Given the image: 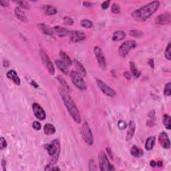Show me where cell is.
<instances>
[{"instance_id":"33","label":"cell","mask_w":171,"mask_h":171,"mask_svg":"<svg viewBox=\"0 0 171 171\" xmlns=\"http://www.w3.org/2000/svg\"><path fill=\"white\" fill-rule=\"evenodd\" d=\"M16 3L19 4V5L20 7H22V8H24L25 9H30V5L28 2L26 1H16Z\"/></svg>"},{"instance_id":"39","label":"cell","mask_w":171,"mask_h":171,"mask_svg":"<svg viewBox=\"0 0 171 171\" xmlns=\"http://www.w3.org/2000/svg\"><path fill=\"white\" fill-rule=\"evenodd\" d=\"M118 126L120 130H124L127 127V124L125 122V121L120 120L118 122Z\"/></svg>"},{"instance_id":"16","label":"cell","mask_w":171,"mask_h":171,"mask_svg":"<svg viewBox=\"0 0 171 171\" xmlns=\"http://www.w3.org/2000/svg\"><path fill=\"white\" fill-rule=\"evenodd\" d=\"M7 78L8 79L11 80V81H13L14 83H15L16 85H20L21 84V81H20V78L18 77V74L16 73V71H14V70H11L8 71L7 72Z\"/></svg>"},{"instance_id":"4","label":"cell","mask_w":171,"mask_h":171,"mask_svg":"<svg viewBox=\"0 0 171 171\" xmlns=\"http://www.w3.org/2000/svg\"><path fill=\"white\" fill-rule=\"evenodd\" d=\"M82 136L85 143L89 146H92L94 143V139L92 132L89 124L87 122H84L81 128Z\"/></svg>"},{"instance_id":"43","label":"cell","mask_w":171,"mask_h":171,"mask_svg":"<svg viewBox=\"0 0 171 171\" xmlns=\"http://www.w3.org/2000/svg\"><path fill=\"white\" fill-rule=\"evenodd\" d=\"M9 2L7 1V0H1V1H0V4L3 7H7L9 5Z\"/></svg>"},{"instance_id":"7","label":"cell","mask_w":171,"mask_h":171,"mask_svg":"<svg viewBox=\"0 0 171 171\" xmlns=\"http://www.w3.org/2000/svg\"><path fill=\"white\" fill-rule=\"evenodd\" d=\"M40 53L43 64L46 67V68L47 69V70L48 71V72L51 75H53V74H55V69L54 67H53L52 62H51L50 59H49V57H48V55H47L46 51L43 49H40Z\"/></svg>"},{"instance_id":"48","label":"cell","mask_w":171,"mask_h":171,"mask_svg":"<svg viewBox=\"0 0 171 171\" xmlns=\"http://www.w3.org/2000/svg\"><path fill=\"white\" fill-rule=\"evenodd\" d=\"M150 166H152V167H155V166H156V162L154 161V160H152V161L150 162Z\"/></svg>"},{"instance_id":"26","label":"cell","mask_w":171,"mask_h":171,"mask_svg":"<svg viewBox=\"0 0 171 171\" xmlns=\"http://www.w3.org/2000/svg\"><path fill=\"white\" fill-rule=\"evenodd\" d=\"M130 67L131 72L134 76V77L136 78H139L140 76H141V73H140L139 70H138L137 66H135V63H133L132 62H130Z\"/></svg>"},{"instance_id":"5","label":"cell","mask_w":171,"mask_h":171,"mask_svg":"<svg viewBox=\"0 0 171 171\" xmlns=\"http://www.w3.org/2000/svg\"><path fill=\"white\" fill-rule=\"evenodd\" d=\"M70 77L73 84L78 89L84 90L87 88V86L84 81L82 74L76 71H72L70 72Z\"/></svg>"},{"instance_id":"44","label":"cell","mask_w":171,"mask_h":171,"mask_svg":"<svg viewBox=\"0 0 171 171\" xmlns=\"http://www.w3.org/2000/svg\"><path fill=\"white\" fill-rule=\"evenodd\" d=\"M124 77L128 80L131 79V75H130V74L128 72H125L124 73Z\"/></svg>"},{"instance_id":"19","label":"cell","mask_w":171,"mask_h":171,"mask_svg":"<svg viewBox=\"0 0 171 171\" xmlns=\"http://www.w3.org/2000/svg\"><path fill=\"white\" fill-rule=\"evenodd\" d=\"M15 14H16V17H17L18 19L20 20V21H22L23 22H28V20L26 15V14H25L23 11H22V10L20 9V7L16 8Z\"/></svg>"},{"instance_id":"42","label":"cell","mask_w":171,"mask_h":171,"mask_svg":"<svg viewBox=\"0 0 171 171\" xmlns=\"http://www.w3.org/2000/svg\"><path fill=\"white\" fill-rule=\"evenodd\" d=\"M90 166H92V167H90V170H96V164L95 163V162L93 160H91L90 161Z\"/></svg>"},{"instance_id":"34","label":"cell","mask_w":171,"mask_h":171,"mask_svg":"<svg viewBox=\"0 0 171 171\" xmlns=\"http://www.w3.org/2000/svg\"><path fill=\"white\" fill-rule=\"evenodd\" d=\"M170 86H171V84L168 83L165 85V87H164V94H165L166 96H170V94H171V89H170Z\"/></svg>"},{"instance_id":"8","label":"cell","mask_w":171,"mask_h":171,"mask_svg":"<svg viewBox=\"0 0 171 171\" xmlns=\"http://www.w3.org/2000/svg\"><path fill=\"white\" fill-rule=\"evenodd\" d=\"M99 164H100V169L101 170H114V166L110 164V162L107 158L106 154L104 152H100L98 156Z\"/></svg>"},{"instance_id":"12","label":"cell","mask_w":171,"mask_h":171,"mask_svg":"<svg viewBox=\"0 0 171 171\" xmlns=\"http://www.w3.org/2000/svg\"><path fill=\"white\" fill-rule=\"evenodd\" d=\"M70 40L72 42L76 43L80 42L86 39V35L83 32L80 31H73L70 32Z\"/></svg>"},{"instance_id":"13","label":"cell","mask_w":171,"mask_h":171,"mask_svg":"<svg viewBox=\"0 0 171 171\" xmlns=\"http://www.w3.org/2000/svg\"><path fill=\"white\" fill-rule=\"evenodd\" d=\"M156 24L158 25H166L170 23V13L162 14L161 15L157 16L154 20Z\"/></svg>"},{"instance_id":"1","label":"cell","mask_w":171,"mask_h":171,"mask_svg":"<svg viewBox=\"0 0 171 171\" xmlns=\"http://www.w3.org/2000/svg\"><path fill=\"white\" fill-rule=\"evenodd\" d=\"M160 5L158 1H154L147 5L143 6L139 9H136L132 13V17L137 22H143L148 19L152 14L157 11Z\"/></svg>"},{"instance_id":"41","label":"cell","mask_w":171,"mask_h":171,"mask_svg":"<svg viewBox=\"0 0 171 171\" xmlns=\"http://www.w3.org/2000/svg\"><path fill=\"white\" fill-rule=\"evenodd\" d=\"M110 1H105L101 4V7H102L103 9H106L109 7V5H110Z\"/></svg>"},{"instance_id":"32","label":"cell","mask_w":171,"mask_h":171,"mask_svg":"<svg viewBox=\"0 0 171 171\" xmlns=\"http://www.w3.org/2000/svg\"><path fill=\"white\" fill-rule=\"evenodd\" d=\"M57 78H58V80H59V82H60V83H61L62 85L63 86V87H64L63 89L64 90H66V92L70 91V88L69 86L68 85V84L66 83V82L65 80H64L63 78H62L61 77H58Z\"/></svg>"},{"instance_id":"27","label":"cell","mask_w":171,"mask_h":171,"mask_svg":"<svg viewBox=\"0 0 171 171\" xmlns=\"http://www.w3.org/2000/svg\"><path fill=\"white\" fill-rule=\"evenodd\" d=\"M46 14L48 16H53L57 13V9L52 5H47L46 7Z\"/></svg>"},{"instance_id":"45","label":"cell","mask_w":171,"mask_h":171,"mask_svg":"<svg viewBox=\"0 0 171 171\" xmlns=\"http://www.w3.org/2000/svg\"><path fill=\"white\" fill-rule=\"evenodd\" d=\"M148 64H149V66H150L152 68H154V60L153 59H150L149 60H148Z\"/></svg>"},{"instance_id":"28","label":"cell","mask_w":171,"mask_h":171,"mask_svg":"<svg viewBox=\"0 0 171 171\" xmlns=\"http://www.w3.org/2000/svg\"><path fill=\"white\" fill-rule=\"evenodd\" d=\"M163 123L166 128L170 129V117L169 115L164 114L163 116Z\"/></svg>"},{"instance_id":"38","label":"cell","mask_w":171,"mask_h":171,"mask_svg":"<svg viewBox=\"0 0 171 171\" xmlns=\"http://www.w3.org/2000/svg\"><path fill=\"white\" fill-rule=\"evenodd\" d=\"M6 147H7V142H6L4 138L1 137L0 139V148H1V150H3Z\"/></svg>"},{"instance_id":"40","label":"cell","mask_w":171,"mask_h":171,"mask_svg":"<svg viewBox=\"0 0 171 171\" xmlns=\"http://www.w3.org/2000/svg\"><path fill=\"white\" fill-rule=\"evenodd\" d=\"M32 126L34 128V129L36 130H40L41 129V127H42V125H41V124L40 122L36 121V122L33 123Z\"/></svg>"},{"instance_id":"18","label":"cell","mask_w":171,"mask_h":171,"mask_svg":"<svg viewBox=\"0 0 171 171\" xmlns=\"http://www.w3.org/2000/svg\"><path fill=\"white\" fill-rule=\"evenodd\" d=\"M55 64L57 67V68H59V70L62 72L64 74H67L68 73V66L62 60H59V59H56L55 61Z\"/></svg>"},{"instance_id":"6","label":"cell","mask_w":171,"mask_h":171,"mask_svg":"<svg viewBox=\"0 0 171 171\" xmlns=\"http://www.w3.org/2000/svg\"><path fill=\"white\" fill-rule=\"evenodd\" d=\"M137 46V42L135 40H129L124 42L121 44L118 49V53L121 57H124L128 55L131 49L136 48Z\"/></svg>"},{"instance_id":"10","label":"cell","mask_w":171,"mask_h":171,"mask_svg":"<svg viewBox=\"0 0 171 171\" xmlns=\"http://www.w3.org/2000/svg\"><path fill=\"white\" fill-rule=\"evenodd\" d=\"M94 51L95 53V55L97 58L98 62L99 64V66L102 70H106V59H105L104 55L103 54V52L98 46H95L94 48Z\"/></svg>"},{"instance_id":"37","label":"cell","mask_w":171,"mask_h":171,"mask_svg":"<svg viewBox=\"0 0 171 171\" xmlns=\"http://www.w3.org/2000/svg\"><path fill=\"white\" fill-rule=\"evenodd\" d=\"M64 24L66 26H72L74 24V20L70 17L64 18Z\"/></svg>"},{"instance_id":"14","label":"cell","mask_w":171,"mask_h":171,"mask_svg":"<svg viewBox=\"0 0 171 171\" xmlns=\"http://www.w3.org/2000/svg\"><path fill=\"white\" fill-rule=\"evenodd\" d=\"M158 141L162 148H165V149H168L170 148V143L169 138H168L167 134L164 132H162L160 134L159 137H158Z\"/></svg>"},{"instance_id":"29","label":"cell","mask_w":171,"mask_h":171,"mask_svg":"<svg viewBox=\"0 0 171 171\" xmlns=\"http://www.w3.org/2000/svg\"><path fill=\"white\" fill-rule=\"evenodd\" d=\"M130 35L131 36L135 37V38H141V37L143 36L144 34L143 32H141V31L135 30H131L130 32Z\"/></svg>"},{"instance_id":"31","label":"cell","mask_w":171,"mask_h":171,"mask_svg":"<svg viewBox=\"0 0 171 171\" xmlns=\"http://www.w3.org/2000/svg\"><path fill=\"white\" fill-rule=\"evenodd\" d=\"M81 25L83 28L89 29L91 28L92 26H93V24L92 22L89 20H83L81 22Z\"/></svg>"},{"instance_id":"36","label":"cell","mask_w":171,"mask_h":171,"mask_svg":"<svg viewBox=\"0 0 171 171\" xmlns=\"http://www.w3.org/2000/svg\"><path fill=\"white\" fill-rule=\"evenodd\" d=\"M170 48H171V44H168V46L166 47V50H165V57L166 58L170 60L171 58V51H170Z\"/></svg>"},{"instance_id":"20","label":"cell","mask_w":171,"mask_h":171,"mask_svg":"<svg viewBox=\"0 0 171 171\" xmlns=\"http://www.w3.org/2000/svg\"><path fill=\"white\" fill-rule=\"evenodd\" d=\"M130 154L135 157L140 158L143 156V150L137 146H133L130 149Z\"/></svg>"},{"instance_id":"30","label":"cell","mask_w":171,"mask_h":171,"mask_svg":"<svg viewBox=\"0 0 171 171\" xmlns=\"http://www.w3.org/2000/svg\"><path fill=\"white\" fill-rule=\"evenodd\" d=\"M74 62H75V64H76V67H77L78 70H79L80 71V74H81L82 76H85L86 75V70L84 68L83 66H82L81 64H80L79 62L77 60H75Z\"/></svg>"},{"instance_id":"15","label":"cell","mask_w":171,"mask_h":171,"mask_svg":"<svg viewBox=\"0 0 171 171\" xmlns=\"http://www.w3.org/2000/svg\"><path fill=\"white\" fill-rule=\"evenodd\" d=\"M52 30L53 33H55L57 36L61 37V38L66 36L67 35L70 34V32L66 28H62L61 26H55L53 27V28H52Z\"/></svg>"},{"instance_id":"21","label":"cell","mask_w":171,"mask_h":171,"mask_svg":"<svg viewBox=\"0 0 171 171\" xmlns=\"http://www.w3.org/2000/svg\"><path fill=\"white\" fill-rule=\"evenodd\" d=\"M126 38V33L123 31H116L112 36V40L115 42H119Z\"/></svg>"},{"instance_id":"47","label":"cell","mask_w":171,"mask_h":171,"mask_svg":"<svg viewBox=\"0 0 171 171\" xmlns=\"http://www.w3.org/2000/svg\"><path fill=\"white\" fill-rule=\"evenodd\" d=\"M106 151L108 152V154H109V156H110V157L112 158V154L111 153V150H110V148H106Z\"/></svg>"},{"instance_id":"25","label":"cell","mask_w":171,"mask_h":171,"mask_svg":"<svg viewBox=\"0 0 171 171\" xmlns=\"http://www.w3.org/2000/svg\"><path fill=\"white\" fill-rule=\"evenodd\" d=\"M60 57L62 59V61L68 66H70L72 65V61L70 57L66 53L63 52V51H61Z\"/></svg>"},{"instance_id":"2","label":"cell","mask_w":171,"mask_h":171,"mask_svg":"<svg viewBox=\"0 0 171 171\" xmlns=\"http://www.w3.org/2000/svg\"><path fill=\"white\" fill-rule=\"evenodd\" d=\"M59 94H60L64 104L68 111L69 114H70L71 117L76 123L80 124L81 122V117H80L79 110H78L75 103L66 90H64L63 88H59Z\"/></svg>"},{"instance_id":"50","label":"cell","mask_w":171,"mask_h":171,"mask_svg":"<svg viewBox=\"0 0 171 171\" xmlns=\"http://www.w3.org/2000/svg\"><path fill=\"white\" fill-rule=\"evenodd\" d=\"M31 84H32V86H34L35 88H38V85L36 83V82H35L34 81V80H32V83H31Z\"/></svg>"},{"instance_id":"35","label":"cell","mask_w":171,"mask_h":171,"mask_svg":"<svg viewBox=\"0 0 171 171\" xmlns=\"http://www.w3.org/2000/svg\"><path fill=\"white\" fill-rule=\"evenodd\" d=\"M111 11H112V13H114V14L120 13V6H119L118 4H117V3L113 4L112 6V8H111Z\"/></svg>"},{"instance_id":"24","label":"cell","mask_w":171,"mask_h":171,"mask_svg":"<svg viewBox=\"0 0 171 171\" xmlns=\"http://www.w3.org/2000/svg\"><path fill=\"white\" fill-rule=\"evenodd\" d=\"M44 131L46 135H51L55 132V128L54 126L51 124H46L44 126Z\"/></svg>"},{"instance_id":"22","label":"cell","mask_w":171,"mask_h":171,"mask_svg":"<svg viewBox=\"0 0 171 171\" xmlns=\"http://www.w3.org/2000/svg\"><path fill=\"white\" fill-rule=\"evenodd\" d=\"M156 138L154 137H150L146 141L145 143V148L148 151L151 150L154 148V145H155Z\"/></svg>"},{"instance_id":"23","label":"cell","mask_w":171,"mask_h":171,"mask_svg":"<svg viewBox=\"0 0 171 171\" xmlns=\"http://www.w3.org/2000/svg\"><path fill=\"white\" fill-rule=\"evenodd\" d=\"M38 28L44 34L46 35H53V32L52 29L49 28L48 26H47L46 24H41L38 25Z\"/></svg>"},{"instance_id":"46","label":"cell","mask_w":171,"mask_h":171,"mask_svg":"<svg viewBox=\"0 0 171 171\" xmlns=\"http://www.w3.org/2000/svg\"><path fill=\"white\" fill-rule=\"evenodd\" d=\"M83 5H84V6H85V7H91L92 4L91 3H90V2L84 1L83 2Z\"/></svg>"},{"instance_id":"9","label":"cell","mask_w":171,"mask_h":171,"mask_svg":"<svg viewBox=\"0 0 171 171\" xmlns=\"http://www.w3.org/2000/svg\"><path fill=\"white\" fill-rule=\"evenodd\" d=\"M96 83L98 88L102 90L103 93H104L106 95L110 96V97H114L116 96V92L114 89H112V88H110V86L106 85L104 82H102V80L97 79L96 80Z\"/></svg>"},{"instance_id":"17","label":"cell","mask_w":171,"mask_h":171,"mask_svg":"<svg viewBox=\"0 0 171 171\" xmlns=\"http://www.w3.org/2000/svg\"><path fill=\"white\" fill-rule=\"evenodd\" d=\"M135 128H136V124L134 121L130 120L128 124V130L127 131V135H126V141H129L132 139L134 134H135Z\"/></svg>"},{"instance_id":"3","label":"cell","mask_w":171,"mask_h":171,"mask_svg":"<svg viewBox=\"0 0 171 171\" xmlns=\"http://www.w3.org/2000/svg\"><path fill=\"white\" fill-rule=\"evenodd\" d=\"M47 150L49 155L51 156V164H54L57 162L58 159L59 152H60V145L59 141L57 139H55L54 141L51 142V144L47 145Z\"/></svg>"},{"instance_id":"49","label":"cell","mask_w":171,"mask_h":171,"mask_svg":"<svg viewBox=\"0 0 171 171\" xmlns=\"http://www.w3.org/2000/svg\"><path fill=\"white\" fill-rule=\"evenodd\" d=\"M162 165H163V164H162V161H158L157 163H156V166H158V167H162Z\"/></svg>"},{"instance_id":"11","label":"cell","mask_w":171,"mask_h":171,"mask_svg":"<svg viewBox=\"0 0 171 171\" xmlns=\"http://www.w3.org/2000/svg\"><path fill=\"white\" fill-rule=\"evenodd\" d=\"M32 109L35 116H36L37 118L40 120H45L46 116V112H45L44 109H43L40 105L37 104V103H34V104H33L32 105Z\"/></svg>"}]
</instances>
